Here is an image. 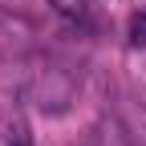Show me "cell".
<instances>
[{
    "label": "cell",
    "instance_id": "6da1fadb",
    "mask_svg": "<svg viewBox=\"0 0 146 146\" xmlns=\"http://www.w3.org/2000/svg\"><path fill=\"white\" fill-rule=\"evenodd\" d=\"M77 73L57 65V61H49L36 69V77H33V98L36 106L45 110V114H61V110H69V102L77 98Z\"/></svg>",
    "mask_w": 146,
    "mask_h": 146
},
{
    "label": "cell",
    "instance_id": "7a4b0ae2",
    "mask_svg": "<svg viewBox=\"0 0 146 146\" xmlns=\"http://www.w3.org/2000/svg\"><path fill=\"white\" fill-rule=\"evenodd\" d=\"M0 146H33V126H29V114L25 106L0 94Z\"/></svg>",
    "mask_w": 146,
    "mask_h": 146
},
{
    "label": "cell",
    "instance_id": "3957f363",
    "mask_svg": "<svg viewBox=\"0 0 146 146\" xmlns=\"http://www.w3.org/2000/svg\"><path fill=\"white\" fill-rule=\"evenodd\" d=\"M89 146H130L126 142V130L118 122H102L94 134H89Z\"/></svg>",
    "mask_w": 146,
    "mask_h": 146
},
{
    "label": "cell",
    "instance_id": "277c9868",
    "mask_svg": "<svg viewBox=\"0 0 146 146\" xmlns=\"http://www.w3.org/2000/svg\"><path fill=\"white\" fill-rule=\"evenodd\" d=\"M49 4H53V12L69 16V21H77V16H85V0H49Z\"/></svg>",
    "mask_w": 146,
    "mask_h": 146
},
{
    "label": "cell",
    "instance_id": "5b68a950",
    "mask_svg": "<svg viewBox=\"0 0 146 146\" xmlns=\"http://www.w3.org/2000/svg\"><path fill=\"white\" fill-rule=\"evenodd\" d=\"M130 45H134V49L146 45V12H138L134 21H130Z\"/></svg>",
    "mask_w": 146,
    "mask_h": 146
},
{
    "label": "cell",
    "instance_id": "8992f818",
    "mask_svg": "<svg viewBox=\"0 0 146 146\" xmlns=\"http://www.w3.org/2000/svg\"><path fill=\"white\" fill-rule=\"evenodd\" d=\"M142 146H146V138H142Z\"/></svg>",
    "mask_w": 146,
    "mask_h": 146
}]
</instances>
